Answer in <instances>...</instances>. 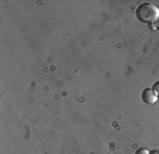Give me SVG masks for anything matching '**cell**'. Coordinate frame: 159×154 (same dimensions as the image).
I'll return each mask as SVG.
<instances>
[{
  "label": "cell",
  "mask_w": 159,
  "mask_h": 154,
  "mask_svg": "<svg viewBox=\"0 0 159 154\" xmlns=\"http://www.w3.org/2000/svg\"><path fill=\"white\" fill-rule=\"evenodd\" d=\"M153 91H155V93L159 96V81H158V83L153 84Z\"/></svg>",
  "instance_id": "cell-5"
},
{
  "label": "cell",
  "mask_w": 159,
  "mask_h": 154,
  "mask_svg": "<svg viewBox=\"0 0 159 154\" xmlns=\"http://www.w3.org/2000/svg\"><path fill=\"white\" fill-rule=\"evenodd\" d=\"M141 97H142V101L146 104H155L158 101V94L153 91V89H145L141 94Z\"/></svg>",
  "instance_id": "cell-2"
},
{
  "label": "cell",
  "mask_w": 159,
  "mask_h": 154,
  "mask_svg": "<svg viewBox=\"0 0 159 154\" xmlns=\"http://www.w3.org/2000/svg\"><path fill=\"white\" fill-rule=\"evenodd\" d=\"M136 17L139 22L152 24L158 20L159 17V7L153 3H142L136 9Z\"/></svg>",
  "instance_id": "cell-1"
},
{
  "label": "cell",
  "mask_w": 159,
  "mask_h": 154,
  "mask_svg": "<svg viewBox=\"0 0 159 154\" xmlns=\"http://www.w3.org/2000/svg\"><path fill=\"white\" fill-rule=\"evenodd\" d=\"M149 29H152V30H159V17H158V20H156L155 23L149 24Z\"/></svg>",
  "instance_id": "cell-3"
},
{
  "label": "cell",
  "mask_w": 159,
  "mask_h": 154,
  "mask_svg": "<svg viewBox=\"0 0 159 154\" xmlns=\"http://www.w3.org/2000/svg\"><path fill=\"white\" fill-rule=\"evenodd\" d=\"M135 154H149V151L146 150V148H138Z\"/></svg>",
  "instance_id": "cell-4"
}]
</instances>
